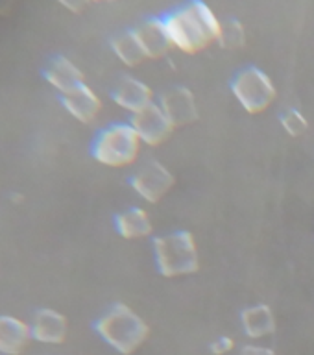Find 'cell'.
I'll return each instance as SVG.
<instances>
[{
    "instance_id": "cell-20",
    "label": "cell",
    "mask_w": 314,
    "mask_h": 355,
    "mask_svg": "<svg viewBox=\"0 0 314 355\" xmlns=\"http://www.w3.org/2000/svg\"><path fill=\"white\" fill-rule=\"evenodd\" d=\"M235 348V340L232 337H218L211 344V352L215 355H226Z\"/></svg>"
},
{
    "instance_id": "cell-5",
    "label": "cell",
    "mask_w": 314,
    "mask_h": 355,
    "mask_svg": "<svg viewBox=\"0 0 314 355\" xmlns=\"http://www.w3.org/2000/svg\"><path fill=\"white\" fill-rule=\"evenodd\" d=\"M232 93L250 115H257L274 104L276 85L265 71L257 67H246L233 78Z\"/></svg>"
},
{
    "instance_id": "cell-6",
    "label": "cell",
    "mask_w": 314,
    "mask_h": 355,
    "mask_svg": "<svg viewBox=\"0 0 314 355\" xmlns=\"http://www.w3.org/2000/svg\"><path fill=\"white\" fill-rule=\"evenodd\" d=\"M130 185L144 202L155 204L171 191L174 185V176L163 163L157 159H150L135 171L130 180Z\"/></svg>"
},
{
    "instance_id": "cell-15",
    "label": "cell",
    "mask_w": 314,
    "mask_h": 355,
    "mask_svg": "<svg viewBox=\"0 0 314 355\" xmlns=\"http://www.w3.org/2000/svg\"><path fill=\"white\" fill-rule=\"evenodd\" d=\"M241 322H243L244 333L250 338L268 337L276 331V318L268 305L257 304L250 305L241 313Z\"/></svg>"
},
{
    "instance_id": "cell-16",
    "label": "cell",
    "mask_w": 314,
    "mask_h": 355,
    "mask_svg": "<svg viewBox=\"0 0 314 355\" xmlns=\"http://www.w3.org/2000/svg\"><path fill=\"white\" fill-rule=\"evenodd\" d=\"M115 227L119 235L128 241L144 239L152 233V218L143 207H130L115 216Z\"/></svg>"
},
{
    "instance_id": "cell-12",
    "label": "cell",
    "mask_w": 314,
    "mask_h": 355,
    "mask_svg": "<svg viewBox=\"0 0 314 355\" xmlns=\"http://www.w3.org/2000/svg\"><path fill=\"white\" fill-rule=\"evenodd\" d=\"M61 104L72 119H76L82 124H91L102 111V100L87 83H83L72 93L61 96Z\"/></svg>"
},
{
    "instance_id": "cell-18",
    "label": "cell",
    "mask_w": 314,
    "mask_h": 355,
    "mask_svg": "<svg viewBox=\"0 0 314 355\" xmlns=\"http://www.w3.org/2000/svg\"><path fill=\"white\" fill-rule=\"evenodd\" d=\"M216 43L220 44L222 49L227 50L244 46V43H246V30H244L243 22L237 21V19H229V21L222 22L220 35H218Z\"/></svg>"
},
{
    "instance_id": "cell-2",
    "label": "cell",
    "mask_w": 314,
    "mask_h": 355,
    "mask_svg": "<svg viewBox=\"0 0 314 355\" xmlns=\"http://www.w3.org/2000/svg\"><path fill=\"white\" fill-rule=\"evenodd\" d=\"M94 331L119 354L130 355L146 340L148 324L124 304H115L94 322Z\"/></svg>"
},
{
    "instance_id": "cell-11",
    "label": "cell",
    "mask_w": 314,
    "mask_h": 355,
    "mask_svg": "<svg viewBox=\"0 0 314 355\" xmlns=\"http://www.w3.org/2000/svg\"><path fill=\"white\" fill-rule=\"evenodd\" d=\"M43 78L46 80L50 87H54L60 93V96L72 93L74 89L85 83L83 72L65 55L52 58L49 61V65L44 67Z\"/></svg>"
},
{
    "instance_id": "cell-1",
    "label": "cell",
    "mask_w": 314,
    "mask_h": 355,
    "mask_svg": "<svg viewBox=\"0 0 314 355\" xmlns=\"http://www.w3.org/2000/svg\"><path fill=\"white\" fill-rule=\"evenodd\" d=\"M161 19L172 49H180L185 54H198L207 49L218 41L222 30V22L204 0H189Z\"/></svg>"
},
{
    "instance_id": "cell-10",
    "label": "cell",
    "mask_w": 314,
    "mask_h": 355,
    "mask_svg": "<svg viewBox=\"0 0 314 355\" xmlns=\"http://www.w3.org/2000/svg\"><path fill=\"white\" fill-rule=\"evenodd\" d=\"M30 329H32V338L37 343L61 344L65 343L67 333H69V322L60 311L44 307V309L35 311Z\"/></svg>"
},
{
    "instance_id": "cell-14",
    "label": "cell",
    "mask_w": 314,
    "mask_h": 355,
    "mask_svg": "<svg viewBox=\"0 0 314 355\" xmlns=\"http://www.w3.org/2000/svg\"><path fill=\"white\" fill-rule=\"evenodd\" d=\"M135 32H137L144 50H146L148 60H161L172 49L171 39H168V33H166L161 17H157V19H146V21H143L135 28Z\"/></svg>"
},
{
    "instance_id": "cell-8",
    "label": "cell",
    "mask_w": 314,
    "mask_h": 355,
    "mask_svg": "<svg viewBox=\"0 0 314 355\" xmlns=\"http://www.w3.org/2000/svg\"><path fill=\"white\" fill-rule=\"evenodd\" d=\"M111 98L119 107L128 113H139L150 104H154V93L144 82L133 76H122L111 91Z\"/></svg>"
},
{
    "instance_id": "cell-9",
    "label": "cell",
    "mask_w": 314,
    "mask_h": 355,
    "mask_svg": "<svg viewBox=\"0 0 314 355\" xmlns=\"http://www.w3.org/2000/svg\"><path fill=\"white\" fill-rule=\"evenodd\" d=\"M161 110L165 111L174 126H185L198 119V107L191 89L172 87L159 96Z\"/></svg>"
},
{
    "instance_id": "cell-19",
    "label": "cell",
    "mask_w": 314,
    "mask_h": 355,
    "mask_svg": "<svg viewBox=\"0 0 314 355\" xmlns=\"http://www.w3.org/2000/svg\"><path fill=\"white\" fill-rule=\"evenodd\" d=\"M281 126L290 137H299L309 130V122H307L302 111L290 107L281 115Z\"/></svg>"
},
{
    "instance_id": "cell-23",
    "label": "cell",
    "mask_w": 314,
    "mask_h": 355,
    "mask_svg": "<svg viewBox=\"0 0 314 355\" xmlns=\"http://www.w3.org/2000/svg\"><path fill=\"white\" fill-rule=\"evenodd\" d=\"M11 4L13 0H0V15H6L11 10Z\"/></svg>"
},
{
    "instance_id": "cell-4",
    "label": "cell",
    "mask_w": 314,
    "mask_h": 355,
    "mask_svg": "<svg viewBox=\"0 0 314 355\" xmlns=\"http://www.w3.org/2000/svg\"><path fill=\"white\" fill-rule=\"evenodd\" d=\"M154 257L157 270L165 277L194 274L200 266L196 241H194L193 233L185 232V230L155 237Z\"/></svg>"
},
{
    "instance_id": "cell-24",
    "label": "cell",
    "mask_w": 314,
    "mask_h": 355,
    "mask_svg": "<svg viewBox=\"0 0 314 355\" xmlns=\"http://www.w3.org/2000/svg\"><path fill=\"white\" fill-rule=\"evenodd\" d=\"M89 2H113V0H89Z\"/></svg>"
},
{
    "instance_id": "cell-22",
    "label": "cell",
    "mask_w": 314,
    "mask_h": 355,
    "mask_svg": "<svg viewBox=\"0 0 314 355\" xmlns=\"http://www.w3.org/2000/svg\"><path fill=\"white\" fill-rule=\"evenodd\" d=\"M65 10L72 11V13H80V11L85 8V4H87L89 0H58Z\"/></svg>"
},
{
    "instance_id": "cell-21",
    "label": "cell",
    "mask_w": 314,
    "mask_h": 355,
    "mask_svg": "<svg viewBox=\"0 0 314 355\" xmlns=\"http://www.w3.org/2000/svg\"><path fill=\"white\" fill-rule=\"evenodd\" d=\"M238 355H276V352L272 348H266V346H257V344H248L241 349Z\"/></svg>"
},
{
    "instance_id": "cell-17",
    "label": "cell",
    "mask_w": 314,
    "mask_h": 355,
    "mask_svg": "<svg viewBox=\"0 0 314 355\" xmlns=\"http://www.w3.org/2000/svg\"><path fill=\"white\" fill-rule=\"evenodd\" d=\"M111 50L121 60V63H124L126 67H139L143 61L148 60L146 50H144L135 28L119 33L116 37L111 39Z\"/></svg>"
},
{
    "instance_id": "cell-13",
    "label": "cell",
    "mask_w": 314,
    "mask_h": 355,
    "mask_svg": "<svg viewBox=\"0 0 314 355\" xmlns=\"http://www.w3.org/2000/svg\"><path fill=\"white\" fill-rule=\"evenodd\" d=\"M32 340L30 324L17 316L0 315V355H21Z\"/></svg>"
},
{
    "instance_id": "cell-7",
    "label": "cell",
    "mask_w": 314,
    "mask_h": 355,
    "mask_svg": "<svg viewBox=\"0 0 314 355\" xmlns=\"http://www.w3.org/2000/svg\"><path fill=\"white\" fill-rule=\"evenodd\" d=\"M135 132L139 133V137L146 146H159L171 137L174 132V124L166 116V113L161 110V105L157 102L150 104L148 107H144L143 111H139L135 115H132L130 121Z\"/></svg>"
},
{
    "instance_id": "cell-3",
    "label": "cell",
    "mask_w": 314,
    "mask_h": 355,
    "mask_svg": "<svg viewBox=\"0 0 314 355\" xmlns=\"http://www.w3.org/2000/svg\"><path fill=\"white\" fill-rule=\"evenodd\" d=\"M143 141L130 122H115L100 130L91 144V155L100 165L124 168L139 159Z\"/></svg>"
}]
</instances>
